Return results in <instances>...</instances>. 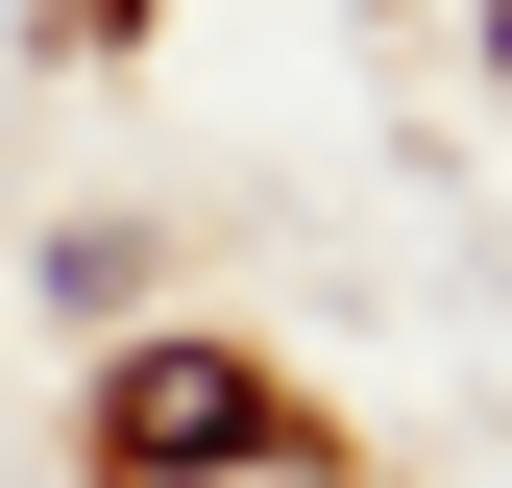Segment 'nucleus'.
<instances>
[{"label": "nucleus", "instance_id": "nucleus-1", "mask_svg": "<svg viewBox=\"0 0 512 488\" xmlns=\"http://www.w3.org/2000/svg\"><path fill=\"white\" fill-rule=\"evenodd\" d=\"M244 440H269V391H244L220 342H147V366L98 391V464H122V488H196V464H244Z\"/></svg>", "mask_w": 512, "mask_h": 488}]
</instances>
